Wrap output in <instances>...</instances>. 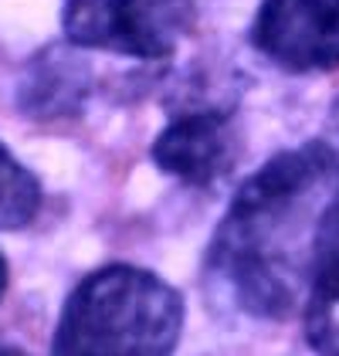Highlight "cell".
<instances>
[{"instance_id": "cell-5", "label": "cell", "mask_w": 339, "mask_h": 356, "mask_svg": "<svg viewBox=\"0 0 339 356\" xmlns=\"http://www.w3.org/2000/svg\"><path fill=\"white\" fill-rule=\"evenodd\" d=\"M254 51L288 75L339 68V0H261Z\"/></svg>"}, {"instance_id": "cell-8", "label": "cell", "mask_w": 339, "mask_h": 356, "mask_svg": "<svg viewBox=\"0 0 339 356\" xmlns=\"http://www.w3.org/2000/svg\"><path fill=\"white\" fill-rule=\"evenodd\" d=\"M7 282H10V272H7V258H3V251H0V299H3V292H7Z\"/></svg>"}, {"instance_id": "cell-3", "label": "cell", "mask_w": 339, "mask_h": 356, "mask_svg": "<svg viewBox=\"0 0 339 356\" xmlns=\"http://www.w3.org/2000/svg\"><path fill=\"white\" fill-rule=\"evenodd\" d=\"M200 17V0H65L61 28L75 48L163 61Z\"/></svg>"}, {"instance_id": "cell-2", "label": "cell", "mask_w": 339, "mask_h": 356, "mask_svg": "<svg viewBox=\"0 0 339 356\" xmlns=\"http://www.w3.org/2000/svg\"><path fill=\"white\" fill-rule=\"evenodd\" d=\"M183 299L136 265L88 272L61 305L51 356H173Z\"/></svg>"}, {"instance_id": "cell-6", "label": "cell", "mask_w": 339, "mask_h": 356, "mask_svg": "<svg viewBox=\"0 0 339 356\" xmlns=\"http://www.w3.org/2000/svg\"><path fill=\"white\" fill-rule=\"evenodd\" d=\"M306 339L315 356H339V207L326 224L306 296Z\"/></svg>"}, {"instance_id": "cell-1", "label": "cell", "mask_w": 339, "mask_h": 356, "mask_svg": "<svg viewBox=\"0 0 339 356\" xmlns=\"http://www.w3.org/2000/svg\"><path fill=\"white\" fill-rule=\"evenodd\" d=\"M339 207V153L315 139L272 156L238 187L217 224L204 289L217 309L258 323L306 305L326 224Z\"/></svg>"}, {"instance_id": "cell-9", "label": "cell", "mask_w": 339, "mask_h": 356, "mask_svg": "<svg viewBox=\"0 0 339 356\" xmlns=\"http://www.w3.org/2000/svg\"><path fill=\"white\" fill-rule=\"evenodd\" d=\"M0 356H28V353L17 350V346H0Z\"/></svg>"}, {"instance_id": "cell-7", "label": "cell", "mask_w": 339, "mask_h": 356, "mask_svg": "<svg viewBox=\"0 0 339 356\" xmlns=\"http://www.w3.org/2000/svg\"><path fill=\"white\" fill-rule=\"evenodd\" d=\"M41 211V180L0 143V231H21Z\"/></svg>"}, {"instance_id": "cell-4", "label": "cell", "mask_w": 339, "mask_h": 356, "mask_svg": "<svg viewBox=\"0 0 339 356\" xmlns=\"http://www.w3.org/2000/svg\"><path fill=\"white\" fill-rule=\"evenodd\" d=\"M245 136L231 102H183L170 109L167 129L156 136L149 156L173 180L210 191L234 173Z\"/></svg>"}]
</instances>
